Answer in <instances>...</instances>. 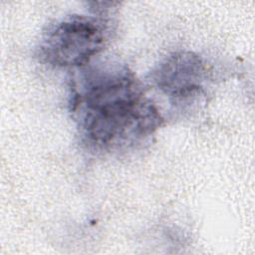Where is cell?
<instances>
[{
    "mask_svg": "<svg viewBox=\"0 0 255 255\" xmlns=\"http://www.w3.org/2000/svg\"><path fill=\"white\" fill-rule=\"evenodd\" d=\"M108 26L103 20L69 15L50 25L38 48L41 62L53 67H83L104 48Z\"/></svg>",
    "mask_w": 255,
    "mask_h": 255,
    "instance_id": "7a4b0ae2",
    "label": "cell"
},
{
    "mask_svg": "<svg viewBox=\"0 0 255 255\" xmlns=\"http://www.w3.org/2000/svg\"><path fill=\"white\" fill-rule=\"evenodd\" d=\"M152 86L174 103L200 94L210 79L206 62L190 51L174 52L161 60L149 73Z\"/></svg>",
    "mask_w": 255,
    "mask_h": 255,
    "instance_id": "3957f363",
    "label": "cell"
},
{
    "mask_svg": "<svg viewBox=\"0 0 255 255\" xmlns=\"http://www.w3.org/2000/svg\"><path fill=\"white\" fill-rule=\"evenodd\" d=\"M70 89V111L82 142L92 151L128 149L162 125L160 113L134 74L120 63L82 70Z\"/></svg>",
    "mask_w": 255,
    "mask_h": 255,
    "instance_id": "6da1fadb",
    "label": "cell"
}]
</instances>
